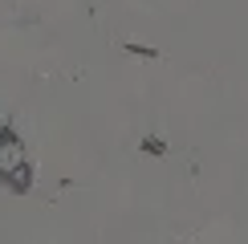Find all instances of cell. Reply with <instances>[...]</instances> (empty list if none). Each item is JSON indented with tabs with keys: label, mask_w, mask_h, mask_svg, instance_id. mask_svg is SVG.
Listing matches in <instances>:
<instances>
[{
	"label": "cell",
	"mask_w": 248,
	"mask_h": 244,
	"mask_svg": "<svg viewBox=\"0 0 248 244\" xmlns=\"http://www.w3.org/2000/svg\"><path fill=\"white\" fill-rule=\"evenodd\" d=\"M0 187L25 196V191L33 187V163H13V167H0Z\"/></svg>",
	"instance_id": "1"
},
{
	"label": "cell",
	"mask_w": 248,
	"mask_h": 244,
	"mask_svg": "<svg viewBox=\"0 0 248 244\" xmlns=\"http://www.w3.org/2000/svg\"><path fill=\"white\" fill-rule=\"evenodd\" d=\"M8 147H20V135H16L13 126H0V159H4Z\"/></svg>",
	"instance_id": "2"
},
{
	"label": "cell",
	"mask_w": 248,
	"mask_h": 244,
	"mask_svg": "<svg viewBox=\"0 0 248 244\" xmlns=\"http://www.w3.org/2000/svg\"><path fill=\"white\" fill-rule=\"evenodd\" d=\"M139 147L147 151V155H167V142H163V138H155V135H147V138L139 142Z\"/></svg>",
	"instance_id": "3"
},
{
	"label": "cell",
	"mask_w": 248,
	"mask_h": 244,
	"mask_svg": "<svg viewBox=\"0 0 248 244\" xmlns=\"http://www.w3.org/2000/svg\"><path fill=\"white\" fill-rule=\"evenodd\" d=\"M126 53H139V57H159V49H147V45H126Z\"/></svg>",
	"instance_id": "4"
}]
</instances>
